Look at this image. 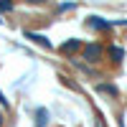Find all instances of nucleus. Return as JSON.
<instances>
[{"mask_svg": "<svg viewBox=\"0 0 127 127\" xmlns=\"http://www.w3.org/2000/svg\"><path fill=\"white\" fill-rule=\"evenodd\" d=\"M102 54H104V48H102L99 43H89L87 48H84V56H87L89 61H99V59H102Z\"/></svg>", "mask_w": 127, "mask_h": 127, "instance_id": "nucleus-1", "label": "nucleus"}, {"mask_svg": "<svg viewBox=\"0 0 127 127\" xmlns=\"http://www.w3.org/2000/svg\"><path fill=\"white\" fill-rule=\"evenodd\" d=\"M87 26H89V28H97V31H107V28H109L107 20H99V18H89Z\"/></svg>", "mask_w": 127, "mask_h": 127, "instance_id": "nucleus-2", "label": "nucleus"}, {"mask_svg": "<svg viewBox=\"0 0 127 127\" xmlns=\"http://www.w3.org/2000/svg\"><path fill=\"white\" fill-rule=\"evenodd\" d=\"M109 54H112V61H117V64H120L122 56H125V51H122L120 46H112V48H109Z\"/></svg>", "mask_w": 127, "mask_h": 127, "instance_id": "nucleus-3", "label": "nucleus"}, {"mask_svg": "<svg viewBox=\"0 0 127 127\" xmlns=\"http://www.w3.org/2000/svg\"><path fill=\"white\" fill-rule=\"evenodd\" d=\"M36 117H38V120H36V125H38V127L48 125V112H46V109H38V114H36Z\"/></svg>", "mask_w": 127, "mask_h": 127, "instance_id": "nucleus-4", "label": "nucleus"}, {"mask_svg": "<svg viewBox=\"0 0 127 127\" xmlns=\"http://www.w3.org/2000/svg\"><path fill=\"white\" fill-rule=\"evenodd\" d=\"M28 38H33V41H36L38 46H46V48L51 46V43H48V38H43V36H38V33H28Z\"/></svg>", "mask_w": 127, "mask_h": 127, "instance_id": "nucleus-5", "label": "nucleus"}, {"mask_svg": "<svg viewBox=\"0 0 127 127\" xmlns=\"http://www.w3.org/2000/svg\"><path fill=\"white\" fill-rule=\"evenodd\" d=\"M76 48H79V41H69V43H64V46H61L64 54H71V51H76Z\"/></svg>", "mask_w": 127, "mask_h": 127, "instance_id": "nucleus-6", "label": "nucleus"}, {"mask_svg": "<svg viewBox=\"0 0 127 127\" xmlns=\"http://www.w3.org/2000/svg\"><path fill=\"white\" fill-rule=\"evenodd\" d=\"M97 89H99V92H107V94H112V97H117V89H114L112 84H99Z\"/></svg>", "mask_w": 127, "mask_h": 127, "instance_id": "nucleus-7", "label": "nucleus"}, {"mask_svg": "<svg viewBox=\"0 0 127 127\" xmlns=\"http://www.w3.org/2000/svg\"><path fill=\"white\" fill-rule=\"evenodd\" d=\"M0 8H3V10H10V8H13V0H0Z\"/></svg>", "mask_w": 127, "mask_h": 127, "instance_id": "nucleus-8", "label": "nucleus"}]
</instances>
